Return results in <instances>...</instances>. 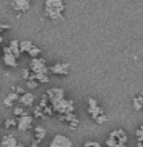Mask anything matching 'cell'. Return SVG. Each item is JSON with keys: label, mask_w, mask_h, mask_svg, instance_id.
<instances>
[{"label": "cell", "mask_w": 143, "mask_h": 147, "mask_svg": "<svg viewBox=\"0 0 143 147\" xmlns=\"http://www.w3.org/2000/svg\"><path fill=\"white\" fill-rule=\"evenodd\" d=\"M88 113H89V115L92 117V119L96 123H104L109 119L107 115L104 114L103 108L99 106V103L93 97L88 98Z\"/></svg>", "instance_id": "cell-1"}, {"label": "cell", "mask_w": 143, "mask_h": 147, "mask_svg": "<svg viewBox=\"0 0 143 147\" xmlns=\"http://www.w3.org/2000/svg\"><path fill=\"white\" fill-rule=\"evenodd\" d=\"M128 136L124 129H115L109 135V138L106 140V146L107 147H125Z\"/></svg>", "instance_id": "cell-2"}, {"label": "cell", "mask_w": 143, "mask_h": 147, "mask_svg": "<svg viewBox=\"0 0 143 147\" xmlns=\"http://www.w3.org/2000/svg\"><path fill=\"white\" fill-rule=\"evenodd\" d=\"M53 108V113H56L57 115H65V114H71L75 111V104L72 100H68V98H61L57 103L50 104Z\"/></svg>", "instance_id": "cell-3"}, {"label": "cell", "mask_w": 143, "mask_h": 147, "mask_svg": "<svg viewBox=\"0 0 143 147\" xmlns=\"http://www.w3.org/2000/svg\"><path fill=\"white\" fill-rule=\"evenodd\" d=\"M29 71L32 74H49V67L46 65V60L40 57L32 58L29 63Z\"/></svg>", "instance_id": "cell-4"}, {"label": "cell", "mask_w": 143, "mask_h": 147, "mask_svg": "<svg viewBox=\"0 0 143 147\" xmlns=\"http://www.w3.org/2000/svg\"><path fill=\"white\" fill-rule=\"evenodd\" d=\"M49 147H72V142L65 135H56L49 143Z\"/></svg>", "instance_id": "cell-5"}, {"label": "cell", "mask_w": 143, "mask_h": 147, "mask_svg": "<svg viewBox=\"0 0 143 147\" xmlns=\"http://www.w3.org/2000/svg\"><path fill=\"white\" fill-rule=\"evenodd\" d=\"M46 97H47L50 104H54L59 100L65 97V92H64V89H61V88H51V89H49L46 92Z\"/></svg>", "instance_id": "cell-6"}, {"label": "cell", "mask_w": 143, "mask_h": 147, "mask_svg": "<svg viewBox=\"0 0 143 147\" xmlns=\"http://www.w3.org/2000/svg\"><path fill=\"white\" fill-rule=\"evenodd\" d=\"M34 122V117L29 114H25L22 117H18L17 118V128L20 132H26L28 129H31Z\"/></svg>", "instance_id": "cell-7"}, {"label": "cell", "mask_w": 143, "mask_h": 147, "mask_svg": "<svg viewBox=\"0 0 143 147\" xmlns=\"http://www.w3.org/2000/svg\"><path fill=\"white\" fill-rule=\"evenodd\" d=\"M18 58H16L13 56V53L10 51L9 46H4L3 47V63H4V65L7 67H11V68H16L18 65Z\"/></svg>", "instance_id": "cell-8"}, {"label": "cell", "mask_w": 143, "mask_h": 147, "mask_svg": "<svg viewBox=\"0 0 143 147\" xmlns=\"http://www.w3.org/2000/svg\"><path fill=\"white\" fill-rule=\"evenodd\" d=\"M49 71L54 75H67L69 71V64L68 63H56L54 65L49 68Z\"/></svg>", "instance_id": "cell-9"}, {"label": "cell", "mask_w": 143, "mask_h": 147, "mask_svg": "<svg viewBox=\"0 0 143 147\" xmlns=\"http://www.w3.org/2000/svg\"><path fill=\"white\" fill-rule=\"evenodd\" d=\"M64 8L65 6L63 0H46L45 1V10H56V11L63 13Z\"/></svg>", "instance_id": "cell-10"}, {"label": "cell", "mask_w": 143, "mask_h": 147, "mask_svg": "<svg viewBox=\"0 0 143 147\" xmlns=\"http://www.w3.org/2000/svg\"><path fill=\"white\" fill-rule=\"evenodd\" d=\"M11 6L16 11H20V14H21V13H25V11L29 10L31 1H28V0H13Z\"/></svg>", "instance_id": "cell-11"}, {"label": "cell", "mask_w": 143, "mask_h": 147, "mask_svg": "<svg viewBox=\"0 0 143 147\" xmlns=\"http://www.w3.org/2000/svg\"><path fill=\"white\" fill-rule=\"evenodd\" d=\"M18 101H20V104L22 107H32L34 106V101H35V94L31 93V92H25L24 94L20 96Z\"/></svg>", "instance_id": "cell-12"}, {"label": "cell", "mask_w": 143, "mask_h": 147, "mask_svg": "<svg viewBox=\"0 0 143 147\" xmlns=\"http://www.w3.org/2000/svg\"><path fill=\"white\" fill-rule=\"evenodd\" d=\"M59 118L63 121V122H65L69 125V128H76L78 126V118H76V115L74 113H71V114H65V115H59Z\"/></svg>", "instance_id": "cell-13"}, {"label": "cell", "mask_w": 143, "mask_h": 147, "mask_svg": "<svg viewBox=\"0 0 143 147\" xmlns=\"http://www.w3.org/2000/svg\"><path fill=\"white\" fill-rule=\"evenodd\" d=\"M18 142L13 135H6L0 139V147H17Z\"/></svg>", "instance_id": "cell-14"}, {"label": "cell", "mask_w": 143, "mask_h": 147, "mask_svg": "<svg viewBox=\"0 0 143 147\" xmlns=\"http://www.w3.org/2000/svg\"><path fill=\"white\" fill-rule=\"evenodd\" d=\"M18 98H20V94H17L16 92H11V93H9V94L4 97V100H3V106L4 107H13V104H14L16 101H18Z\"/></svg>", "instance_id": "cell-15"}, {"label": "cell", "mask_w": 143, "mask_h": 147, "mask_svg": "<svg viewBox=\"0 0 143 147\" xmlns=\"http://www.w3.org/2000/svg\"><path fill=\"white\" fill-rule=\"evenodd\" d=\"M9 49H10V51L13 53V56H14L16 58L20 57V54H21V51H20V40H17V39H13V40L10 42Z\"/></svg>", "instance_id": "cell-16"}, {"label": "cell", "mask_w": 143, "mask_h": 147, "mask_svg": "<svg viewBox=\"0 0 143 147\" xmlns=\"http://www.w3.org/2000/svg\"><path fill=\"white\" fill-rule=\"evenodd\" d=\"M46 138V128H43V126H36L35 128V140L38 142V143H40L43 139Z\"/></svg>", "instance_id": "cell-17"}, {"label": "cell", "mask_w": 143, "mask_h": 147, "mask_svg": "<svg viewBox=\"0 0 143 147\" xmlns=\"http://www.w3.org/2000/svg\"><path fill=\"white\" fill-rule=\"evenodd\" d=\"M32 46H34V43L31 40H21L20 42V51L21 53H28L32 49Z\"/></svg>", "instance_id": "cell-18"}, {"label": "cell", "mask_w": 143, "mask_h": 147, "mask_svg": "<svg viewBox=\"0 0 143 147\" xmlns=\"http://www.w3.org/2000/svg\"><path fill=\"white\" fill-rule=\"evenodd\" d=\"M132 103H134V108H135V110H138V111H139V110H142V107H143V96H140V94H139L138 97L134 98V101H132Z\"/></svg>", "instance_id": "cell-19"}, {"label": "cell", "mask_w": 143, "mask_h": 147, "mask_svg": "<svg viewBox=\"0 0 143 147\" xmlns=\"http://www.w3.org/2000/svg\"><path fill=\"white\" fill-rule=\"evenodd\" d=\"M40 53H42V50L39 49V47H38V46H32V49L29 50V51H28V54H29V56H31V57L32 58H36V57H39V54H40Z\"/></svg>", "instance_id": "cell-20"}, {"label": "cell", "mask_w": 143, "mask_h": 147, "mask_svg": "<svg viewBox=\"0 0 143 147\" xmlns=\"http://www.w3.org/2000/svg\"><path fill=\"white\" fill-rule=\"evenodd\" d=\"M14 126H17V119H16V118H9V119L4 121V128H6V129L14 128Z\"/></svg>", "instance_id": "cell-21"}, {"label": "cell", "mask_w": 143, "mask_h": 147, "mask_svg": "<svg viewBox=\"0 0 143 147\" xmlns=\"http://www.w3.org/2000/svg\"><path fill=\"white\" fill-rule=\"evenodd\" d=\"M25 114H26V111L22 106H18L14 108V115L16 117H22V115H25Z\"/></svg>", "instance_id": "cell-22"}, {"label": "cell", "mask_w": 143, "mask_h": 147, "mask_svg": "<svg viewBox=\"0 0 143 147\" xmlns=\"http://www.w3.org/2000/svg\"><path fill=\"white\" fill-rule=\"evenodd\" d=\"M34 117L36 118H45V114H43V110L39 106H36L34 108Z\"/></svg>", "instance_id": "cell-23"}, {"label": "cell", "mask_w": 143, "mask_h": 147, "mask_svg": "<svg viewBox=\"0 0 143 147\" xmlns=\"http://www.w3.org/2000/svg\"><path fill=\"white\" fill-rule=\"evenodd\" d=\"M26 86L29 88V89H36L38 86H39V83L34 79H29V81H26Z\"/></svg>", "instance_id": "cell-24"}, {"label": "cell", "mask_w": 143, "mask_h": 147, "mask_svg": "<svg viewBox=\"0 0 143 147\" xmlns=\"http://www.w3.org/2000/svg\"><path fill=\"white\" fill-rule=\"evenodd\" d=\"M84 147H103L99 143V142H93V140H90V142H86L84 144Z\"/></svg>", "instance_id": "cell-25"}, {"label": "cell", "mask_w": 143, "mask_h": 147, "mask_svg": "<svg viewBox=\"0 0 143 147\" xmlns=\"http://www.w3.org/2000/svg\"><path fill=\"white\" fill-rule=\"evenodd\" d=\"M22 76H24V79L28 81L29 76H31V71H29V69H24V71H22Z\"/></svg>", "instance_id": "cell-26"}, {"label": "cell", "mask_w": 143, "mask_h": 147, "mask_svg": "<svg viewBox=\"0 0 143 147\" xmlns=\"http://www.w3.org/2000/svg\"><path fill=\"white\" fill-rule=\"evenodd\" d=\"M7 29H10V25H7V24H0V31H7Z\"/></svg>", "instance_id": "cell-27"}, {"label": "cell", "mask_w": 143, "mask_h": 147, "mask_svg": "<svg viewBox=\"0 0 143 147\" xmlns=\"http://www.w3.org/2000/svg\"><path fill=\"white\" fill-rule=\"evenodd\" d=\"M17 147H24V144H22V143H18Z\"/></svg>", "instance_id": "cell-28"}, {"label": "cell", "mask_w": 143, "mask_h": 147, "mask_svg": "<svg viewBox=\"0 0 143 147\" xmlns=\"http://www.w3.org/2000/svg\"><path fill=\"white\" fill-rule=\"evenodd\" d=\"M139 129H140V131L143 132V123H142V125H140V128H139Z\"/></svg>", "instance_id": "cell-29"}, {"label": "cell", "mask_w": 143, "mask_h": 147, "mask_svg": "<svg viewBox=\"0 0 143 147\" xmlns=\"http://www.w3.org/2000/svg\"><path fill=\"white\" fill-rule=\"evenodd\" d=\"M1 40H3V38H1V33H0V43H1Z\"/></svg>", "instance_id": "cell-30"}, {"label": "cell", "mask_w": 143, "mask_h": 147, "mask_svg": "<svg viewBox=\"0 0 143 147\" xmlns=\"http://www.w3.org/2000/svg\"><path fill=\"white\" fill-rule=\"evenodd\" d=\"M0 123H1V119H0Z\"/></svg>", "instance_id": "cell-31"}, {"label": "cell", "mask_w": 143, "mask_h": 147, "mask_svg": "<svg viewBox=\"0 0 143 147\" xmlns=\"http://www.w3.org/2000/svg\"><path fill=\"white\" fill-rule=\"evenodd\" d=\"M28 1H31V0H28Z\"/></svg>", "instance_id": "cell-32"}]
</instances>
